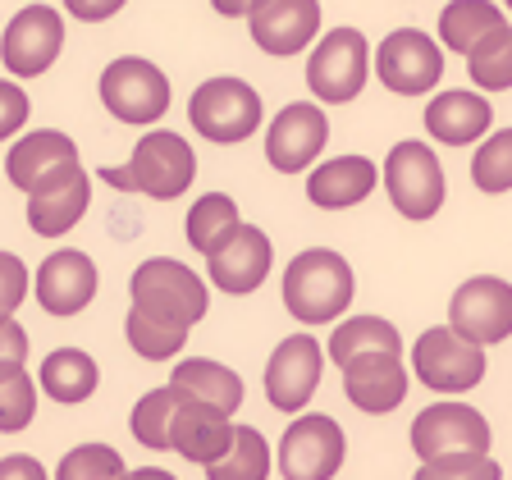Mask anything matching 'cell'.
Masks as SVG:
<instances>
[{"mask_svg": "<svg viewBox=\"0 0 512 480\" xmlns=\"http://www.w3.org/2000/svg\"><path fill=\"white\" fill-rule=\"evenodd\" d=\"M96 179L119 192H147L156 202H174V197H183V192L192 188V179H197V156H192V147L179 133L156 128V133H147V138L133 147L128 165H101Z\"/></svg>", "mask_w": 512, "mask_h": 480, "instance_id": "cell-1", "label": "cell"}, {"mask_svg": "<svg viewBox=\"0 0 512 480\" xmlns=\"http://www.w3.org/2000/svg\"><path fill=\"white\" fill-rule=\"evenodd\" d=\"M352 302V266L330 247H307L284 270V307L302 325H330Z\"/></svg>", "mask_w": 512, "mask_h": 480, "instance_id": "cell-2", "label": "cell"}, {"mask_svg": "<svg viewBox=\"0 0 512 480\" xmlns=\"http://www.w3.org/2000/svg\"><path fill=\"white\" fill-rule=\"evenodd\" d=\"M128 293H133V307L151 311L160 320H174V325H197L211 307V293H206L202 275H192L183 261H170V256H151L133 270L128 279Z\"/></svg>", "mask_w": 512, "mask_h": 480, "instance_id": "cell-3", "label": "cell"}, {"mask_svg": "<svg viewBox=\"0 0 512 480\" xmlns=\"http://www.w3.org/2000/svg\"><path fill=\"white\" fill-rule=\"evenodd\" d=\"M188 124L202 133L206 142H220V147H234L247 142L261 124V92L243 78H206L188 101Z\"/></svg>", "mask_w": 512, "mask_h": 480, "instance_id": "cell-4", "label": "cell"}, {"mask_svg": "<svg viewBox=\"0 0 512 480\" xmlns=\"http://www.w3.org/2000/svg\"><path fill=\"white\" fill-rule=\"evenodd\" d=\"M380 183L403 220H430V215H439L444 192H448L439 156L426 142H398V147L389 151V160H384Z\"/></svg>", "mask_w": 512, "mask_h": 480, "instance_id": "cell-5", "label": "cell"}, {"mask_svg": "<svg viewBox=\"0 0 512 480\" xmlns=\"http://www.w3.org/2000/svg\"><path fill=\"white\" fill-rule=\"evenodd\" d=\"M366 74H371V51L357 28H330L307 60V87L325 106H348L366 87Z\"/></svg>", "mask_w": 512, "mask_h": 480, "instance_id": "cell-6", "label": "cell"}, {"mask_svg": "<svg viewBox=\"0 0 512 480\" xmlns=\"http://www.w3.org/2000/svg\"><path fill=\"white\" fill-rule=\"evenodd\" d=\"M101 101L119 124H156L170 110V78L142 55H119L101 74Z\"/></svg>", "mask_w": 512, "mask_h": 480, "instance_id": "cell-7", "label": "cell"}, {"mask_svg": "<svg viewBox=\"0 0 512 480\" xmlns=\"http://www.w3.org/2000/svg\"><path fill=\"white\" fill-rule=\"evenodd\" d=\"M348 458L343 426L325 412H302L279 439V476L284 480H330Z\"/></svg>", "mask_w": 512, "mask_h": 480, "instance_id": "cell-8", "label": "cell"}, {"mask_svg": "<svg viewBox=\"0 0 512 480\" xmlns=\"http://www.w3.org/2000/svg\"><path fill=\"white\" fill-rule=\"evenodd\" d=\"M412 366L416 380L435 394H467L485 380V348L458 339L448 325H435L412 343Z\"/></svg>", "mask_w": 512, "mask_h": 480, "instance_id": "cell-9", "label": "cell"}, {"mask_svg": "<svg viewBox=\"0 0 512 480\" xmlns=\"http://www.w3.org/2000/svg\"><path fill=\"white\" fill-rule=\"evenodd\" d=\"M448 330L467 343H503L512 334V284L499 275H476L448 302Z\"/></svg>", "mask_w": 512, "mask_h": 480, "instance_id": "cell-10", "label": "cell"}, {"mask_svg": "<svg viewBox=\"0 0 512 480\" xmlns=\"http://www.w3.org/2000/svg\"><path fill=\"white\" fill-rule=\"evenodd\" d=\"M375 74L398 96H426L444 78V51L421 28H398L375 51Z\"/></svg>", "mask_w": 512, "mask_h": 480, "instance_id": "cell-11", "label": "cell"}, {"mask_svg": "<svg viewBox=\"0 0 512 480\" xmlns=\"http://www.w3.org/2000/svg\"><path fill=\"white\" fill-rule=\"evenodd\" d=\"M87 206H92V174L83 170V160H64L28 192V229L42 238H60L83 220Z\"/></svg>", "mask_w": 512, "mask_h": 480, "instance_id": "cell-12", "label": "cell"}, {"mask_svg": "<svg viewBox=\"0 0 512 480\" xmlns=\"http://www.w3.org/2000/svg\"><path fill=\"white\" fill-rule=\"evenodd\" d=\"M64 51V19L51 5H28L10 19L5 37H0V60L5 69L19 78H37L46 74Z\"/></svg>", "mask_w": 512, "mask_h": 480, "instance_id": "cell-13", "label": "cell"}, {"mask_svg": "<svg viewBox=\"0 0 512 480\" xmlns=\"http://www.w3.org/2000/svg\"><path fill=\"white\" fill-rule=\"evenodd\" d=\"M416 458H444V453H490V421L467 403H430L412 421Z\"/></svg>", "mask_w": 512, "mask_h": 480, "instance_id": "cell-14", "label": "cell"}, {"mask_svg": "<svg viewBox=\"0 0 512 480\" xmlns=\"http://www.w3.org/2000/svg\"><path fill=\"white\" fill-rule=\"evenodd\" d=\"M320 366H325V348L316 343V334H288L266 362L270 407H279V412H302L320 384Z\"/></svg>", "mask_w": 512, "mask_h": 480, "instance_id": "cell-15", "label": "cell"}, {"mask_svg": "<svg viewBox=\"0 0 512 480\" xmlns=\"http://www.w3.org/2000/svg\"><path fill=\"white\" fill-rule=\"evenodd\" d=\"M330 142V115L316 101H293L275 115L266 133V160L279 174H302Z\"/></svg>", "mask_w": 512, "mask_h": 480, "instance_id": "cell-16", "label": "cell"}, {"mask_svg": "<svg viewBox=\"0 0 512 480\" xmlns=\"http://www.w3.org/2000/svg\"><path fill=\"white\" fill-rule=\"evenodd\" d=\"M270 266H275V247H270V238L261 234L256 224H238L234 234L206 256L211 284L220 288V293H234V298L256 293V288L266 284Z\"/></svg>", "mask_w": 512, "mask_h": 480, "instance_id": "cell-17", "label": "cell"}, {"mask_svg": "<svg viewBox=\"0 0 512 480\" xmlns=\"http://www.w3.org/2000/svg\"><path fill=\"white\" fill-rule=\"evenodd\" d=\"M339 371H343V394H348V403L366 416L394 412L407 398L403 352H357Z\"/></svg>", "mask_w": 512, "mask_h": 480, "instance_id": "cell-18", "label": "cell"}, {"mask_svg": "<svg viewBox=\"0 0 512 480\" xmlns=\"http://www.w3.org/2000/svg\"><path fill=\"white\" fill-rule=\"evenodd\" d=\"M247 28L266 55H298L320 37V0H256Z\"/></svg>", "mask_w": 512, "mask_h": 480, "instance_id": "cell-19", "label": "cell"}, {"mask_svg": "<svg viewBox=\"0 0 512 480\" xmlns=\"http://www.w3.org/2000/svg\"><path fill=\"white\" fill-rule=\"evenodd\" d=\"M96 261L78 247H60L37 266V302L46 316H78L96 298Z\"/></svg>", "mask_w": 512, "mask_h": 480, "instance_id": "cell-20", "label": "cell"}, {"mask_svg": "<svg viewBox=\"0 0 512 480\" xmlns=\"http://www.w3.org/2000/svg\"><path fill=\"white\" fill-rule=\"evenodd\" d=\"M234 439V421L220 412V407L202 403V398L179 394L170 416V448L183 462H197V467H211L224 448Z\"/></svg>", "mask_w": 512, "mask_h": 480, "instance_id": "cell-21", "label": "cell"}, {"mask_svg": "<svg viewBox=\"0 0 512 480\" xmlns=\"http://www.w3.org/2000/svg\"><path fill=\"white\" fill-rule=\"evenodd\" d=\"M494 124V106L480 92H439L426 106V128L430 138L444 142V147H471L476 138H485Z\"/></svg>", "mask_w": 512, "mask_h": 480, "instance_id": "cell-22", "label": "cell"}, {"mask_svg": "<svg viewBox=\"0 0 512 480\" xmlns=\"http://www.w3.org/2000/svg\"><path fill=\"white\" fill-rule=\"evenodd\" d=\"M380 183V170H375L366 156H334L325 165H316L307 179V197L320 211H348V206L366 202Z\"/></svg>", "mask_w": 512, "mask_h": 480, "instance_id": "cell-23", "label": "cell"}, {"mask_svg": "<svg viewBox=\"0 0 512 480\" xmlns=\"http://www.w3.org/2000/svg\"><path fill=\"white\" fill-rule=\"evenodd\" d=\"M64 160H78L74 138L60 133V128H37V133H23V138L10 147V156H5V174H10L14 188L32 192L55 165H64Z\"/></svg>", "mask_w": 512, "mask_h": 480, "instance_id": "cell-24", "label": "cell"}, {"mask_svg": "<svg viewBox=\"0 0 512 480\" xmlns=\"http://www.w3.org/2000/svg\"><path fill=\"white\" fill-rule=\"evenodd\" d=\"M170 384L179 389V394L220 407L224 416H234L238 407H243V375L229 371V366H220V362H211V357H183V362L174 366Z\"/></svg>", "mask_w": 512, "mask_h": 480, "instance_id": "cell-25", "label": "cell"}, {"mask_svg": "<svg viewBox=\"0 0 512 480\" xmlns=\"http://www.w3.org/2000/svg\"><path fill=\"white\" fill-rule=\"evenodd\" d=\"M96 384H101V366H96L83 348H55L42 362L46 398H55V403H64V407L87 403V398L96 394Z\"/></svg>", "mask_w": 512, "mask_h": 480, "instance_id": "cell-26", "label": "cell"}, {"mask_svg": "<svg viewBox=\"0 0 512 480\" xmlns=\"http://www.w3.org/2000/svg\"><path fill=\"white\" fill-rule=\"evenodd\" d=\"M503 10L494 0H448L444 14H439V37H444L448 51L467 55L480 37H490L494 28H503Z\"/></svg>", "mask_w": 512, "mask_h": 480, "instance_id": "cell-27", "label": "cell"}, {"mask_svg": "<svg viewBox=\"0 0 512 480\" xmlns=\"http://www.w3.org/2000/svg\"><path fill=\"white\" fill-rule=\"evenodd\" d=\"M124 334H128V348L138 352L142 362H174L188 343V325H174V320H160L142 307H128L124 320Z\"/></svg>", "mask_w": 512, "mask_h": 480, "instance_id": "cell-28", "label": "cell"}, {"mask_svg": "<svg viewBox=\"0 0 512 480\" xmlns=\"http://www.w3.org/2000/svg\"><path fill=\"white\" fill-rule=\"evenodd\" d=\"M266 476H270V444L256 426H234L229 448L206 467V480H266Z\"/></svg>", "mask_w": 512, "mask_h": 480, "instance_id": "cell-29", "label": "cell"}, {"mask_svg": "<svg viewBox=\"0 0 512 480\" xmlns=\"http://www.w3.org/2000/svg\"><path fill=\"white\" fill-rule=\"evenodd\" d=\"M357 352H403V339L384 316H352L330 334V362L343 366Z\"/></svg>", "mask_w": 512, "mask_h": 480, "instance_id": "cell-30", "label": "cell"}, {"mask_svg": "<svg viewBox=\"0 0 512 480\" xmlns=\"http://www.w3.org/2000/svg\"><path fill=\"white\" fill-rule=\"evenodd\" d=\"M238 202L229 197V192H206V197H197L188 211V243L197 247L202 256H211L215 247L224 243V238L238 229Z\"/></svg>", "mask_w": 512, "mask_h": 480, "instance_id": "cell-31", "label": "cell"}, {"mask_svg": "<svg viewBox=\"0 0 512 480\" xmlns=\"http://www.w3.org/2000/svg\"><path fill=\"white\" fill-rule=\"evenodd\" d=\"M467 74L485 92H508L512 87V23L494 28L467 51Z\"/></svg>", "mask_w": 512, "mask_h": 480, "instance_id": "cell-32", "label": "cell"}, {"mask_svg": "<svg viewBox=\"0 0 512 480\" xmlns=\"http://www.w3.org/2000/svg\"><path fill=\"white\" fill-rule=\"evenodd\" d=\"M174 403H179V389L165 384V389H151V394L138 398L128 426H133V439L142 448H170V416H174Z\"/></svg>", "mask_w": 512, "mask_h": 480, "instance_id": "cell-33", "label": "cell"}, {"mask_svg": "<svg viewBox=\"0 0 512 480\" xmlns=\"http://www.w3.org/2000/svg\"><path fill=\"white\" fill-rule=\"evenodd\" d=\"M471 183L480 192H508L512 188V128H499L494 138H485L471 160Z\"/></svg>", "mask_w": 512, "mask_h": 480, "instance_id": "cell-34", "label": "cell"}, {"mask_svg": "<svg viewBox=\"0 0 512 480\" xmlns=\"http://www.w3.org/2000/svg\"><path fill=\"white\" fill-rule=\"evenodd\" d=\"M124 458L110 444H78L74 453H64L55 480H119L124 476Z\"/></svg>", "mask_w": 512, "mask_h": 480, "instance_id": "cell-35", "label": "cell"}, {"mask_svg": "<svg viewBox=\"0 0 512 480\" xmlns=\"http://www.w3.org/2000/svg\"><path fill=\"white\" fill-rule=\"evenodd\" d=\"M32 412H37V384H32V375L23 366L10 375H0V435L28 430Z\"/></svg>", "mask_w": 512, "mask_h": 480, "instance_id": "cell-36", "label": "cell"}, {"mask_svg": "<svg viewBox=\"0 0 512 480\" xmlns=\"http://www.w3.org/2000/svg\"><path fill=\"white\" fill-rule=\"evenodd\" d=\"M499 462L490 453H444V458H426L412 480H499Z\"/></svg>", "mask_w": 512, "mask_h": 480, "instance_id": "cell-37", "label": "cell"}, {"mask_svg": "<svg viewBox=\"0 0 512 480\" xmlns=\"http://www.w3.org/2000/svg\"><path fill=\"white\" fill-rule=\"evenodd\" d=\"M28 266H23L14 252H0V320H10L14 311L23 307V298H28Z\"/></svg>", "mask_w": 512, "mask_h": 480, "instance_id": "cell-38", "label": "cell"}, {"mask_svg": "<svg viewBox=\"0 0 512 480\" xmlns=\"http://www.w3.org/2000/svg\"><path fill=\"white\" fill-rule=\"evenodd\" d=\"M23 124H28V92L10 78H0V142L14 138Z\"/></svg>", "mask_w": 512, "mask_h": 480, "instance_id": "cell-39", "label": "cell"}, {"mask_svg": "<svg viewBox=\"0 0 512 480\" xmlns=\"http://www.w3.org/2000/svg\"><path fill=\"white\" fill-rule=\"evenodd\" d=\"M28 362V330H23L19 320H0V375L19 371Z\"/></svg>", "mask_w": 512, "mask_h": 480, "instance_id": "cell-40", "label": "cell"}, {"mask_svg": "<svg viewBox=\"0 0 512 480\" xmlns=\"http://www.w3.org/2000/svg\"><path fill=\"white\" fill-rule=\"evenodd\" d=\"M128 0H64V10L74 14L78 23H106L124 10Z\"/></svg>", "mask_w": 512, "mask_h": 480, "instance_id": "cell-41", "label": "cell"}, {"mask_svg": "<svg viewBox=\"0 0 512 480\" xmlns=\"http://www.w3.org/2000/svg\"><path fill=\"white\" fill-rule=\"evenodd\" d=\"M0 480H46V467L28 453H10V458H0Z\"/></svg>", "mask_w": 512, "mask_h": 480, "instance_id": "cell-42", "label": "cell"}, {"mask_svg": "<svg viewBox=\"0 0 512 480\" xmlns=\"http://www.w3.org/2000/svg\"><path fill=\"white\" fill-rule=\"evenodd\" d=\"M211 5H215V14H224V19H247L256 0H211Z\"/></svg>", "mask_w": 512, "mask_h": 480, "instance_id": "cell-43", "label": "cell"}, {"mask_svg": "<svg viewBox=\"0 0 512 480\" xmlns=\"http://www.w3.org/2000/svg\"><path fill=\"white\" fill-rule=\"evenodd\" d=\"M119 480H179V476H170V471H160V467H142V471H124Z\"/></svg>", "mask_w": 512, "mask_h": 480, "instance_id": "cell-44", "label": "cell"}, {"mask_svg": "<svg viewBox=\"0 0 512 480\" xmlns=\"http://www.w3.org/2000/svg\"><path fill=\"white\" fill-rule=\"evenodd\" d=\"M503 5H508V10H512V0H503Z\"/></svg>", "mask_w": 512, "mask_h": 480, "instance_id": "cell-45", "label": "cell"}]
</instances>
